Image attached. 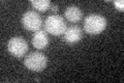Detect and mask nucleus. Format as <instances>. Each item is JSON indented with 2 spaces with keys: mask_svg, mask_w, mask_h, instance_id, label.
I'll return each mask as SVG.
<instances>
[{
  "mask_svg": "<svg viewBox=\"0 0 124 83\" xmlns=\"http://www.w3.org/2000/svg\"><path fill=\"white\" fill-rule=\"evenodd\" d=\"M107 20L103 16L99 14H90L85 18L84 21V30L88 34L95 35L99 34L106 29Z\"/></svg>",
  "mask_w": 124,
  "mask_h": 83,
  "instance_id": "f257e3e1",
  "label": "nucleus"
},
{
  "mask_svg": "<svg viewBox=\"0 0 124 83\" xmlns=\"http://www.w3.org/2000/svg\"><path fill=\"white\" fill-rule=\"evenodd\" d=\"M24 65L33 72H41L48 65V57L41 52H31L24 59Z\"/></svg>",
  "mask_w": 124,
  "mask_h": 83,
  "instance_id": "f03ea898",
  "label": "nucleus"
},
{
  "mask_svg": "<svg viewBox=\"0 0 124 83\" xmlns=\"http://www.w3.org/2000/svg\"><path fill=\"white\" fill-rule=\"evenodd\" d=\"M45 28L48 33L53 35H61L66 30V23L59 15H51L46 19Z\"/></svg>",
  "mask_w": 124,
  "mask_h": 83,
  "instance_id": "7ed1b4c3",
  "label": "nucleus"
},
{
  "mask_svg": "<svg viewBox=\"0 0 124 83\" xmlns=\"http://www.w3.org/2000/svg\"><path fill=\"white\" fill-rule=\"evenodd\" d=\"M7 50L16 57H23L28 50V43L22 37H14L8 41Z\"/></svg>",
  "mask_w": 124,
  "mask_h": 83,
  "instance_id": "20e7f679",
  "label": "nucleus"
},
{
  "mask_svg": "<svg viewBox=\"0 0 124 83\" xmlns=\"http://www.w3.org/2000/svg\"><path fill=\"white\" fill-rule=\"evenodd\" d=\"M42 24L41 17L34 10H27L22 16V25L24 28L30 31H37L39 30Z\"/></svg>",
  "mask_w": 124,
  "mask_h": 83,
  "instance_id": "39448f33",
  "label": "nucleus"
},
{
  "mask_svg": "<svg viewBox=\"0 0 124 83\" xmlns=\"http://www.w3.org/2000/svg\"><path fill=\"white\" fill-rule=\"evenodd\" d=\"M83 37V31L79 26H70L66 28L63 33V38L67 44H76L80 42Z\"/></svg>",
  "mask_w": 124,
  "mask_h": 83,
  "instance_id": "423d86ee",
  "label": "nucleus"
},
{
  "mask_svg": "<svg viewBox=\"0 0 124 83\" xmlns=\"http://www.w3.org/2000/svg\"><path fill=\"white\" fill-rule=\"evenodd\" d=\"M32 45L37 50L45 49L49 45V37L46 31L45 30H37L32 37Z\"/></svg>",
  "mask_w": 124,
  "mask_h": 83,
  "instance_id": "0eeeda50",
  "label": "nucleus"
},
{
  "mask_svg": "<svg viewBox=\"0 0 124 83\" xmlns=\"http://www.w3.org/2000/svg\"><path fill=\"white\" fill-rule=\"evenodd\" d=\"M64 17L66 18L69 22L77 23L79 22L83 17V11L77 5H69L66 7L64 11Z\"/></svg>",
  "mask_w": 124,
  "mask_h": 83,
  "instance_id": "6e6552de",
  "label": "nucleus"
},
{
  "mask_svg": "<svg viewBox=\"0 0 124 83\" xmlns=\"http://www.w3.org/2000/svg\"><path fill=\"white\" fill-rule=\"evenodd\" d=\"M30 3L34 9H36L39 11H45L52 5L51 1H49V0H31Z\"/></svg>",
  "mask_w": 124,
  "mask_h": 83,
  "instance_id": "1a4fd4ad",
  "label": "nucleus"
},
{
  "mask_svg": "<svg viewBox=\"0 0 124 83\" xmlns=\"http://www.w3.org/2000/svg\"><path fill=\"white\" fill-rule=\"evenodd\" d=\"M114 5L116 6V9H117L118 10H123L124 9V1L123 0H116V1H114Z\"/></svg>",
  "mask_w": 124,
  "mask_h": 83,
  "instance_id": "9d476101",
  "label": "nucleus"
},
{
  "mask_svg": "<svg viewBox=\"0 0 124 83\" xmlns=\"http://www.w3.org/2000/svg\"><path fill=\"white\" fill-rule=\"evenodd\" d=\"M52 6V10L53 11H57L58 10V5L57 4H53V5H51Z\"/></svg>",
  "mask_w": 124,
  "mask_h": 83,
  "instance_id": "9b49d317",
  "label": "nucleus"
}]
</instances>
